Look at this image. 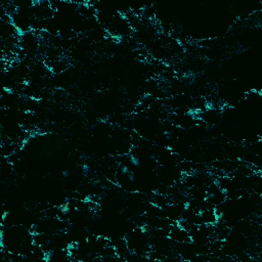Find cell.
Segmentation results:
<instances>
[{
    "instance_id": "6da1fadb",
    "label": "cell",
    "mask_w": 262,
    "mask_h": 262,
    "mask_svg": "<svg viewBox=\"0 0 262 262\" xmlns=\"http://www.w3.org/2000/svg\"><path fill=\"white\" fill-rule=\"evenodd\" d=\"M169 239L173 241L174 243H191L192 239L189 231L185 228H182L177 224V222H174L171 225Z\"/></svg>"
}]
</instances>
